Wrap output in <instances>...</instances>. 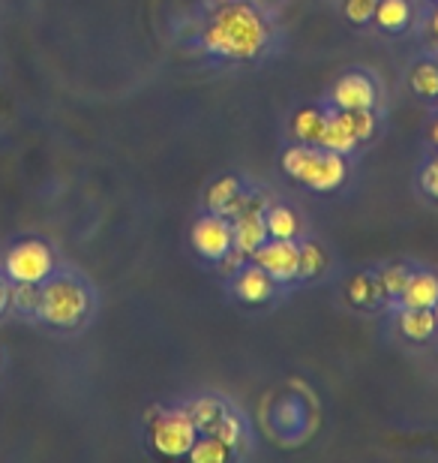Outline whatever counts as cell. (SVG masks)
I'll list each match as a JSON object with an SVG mask.
<instances>
[{
    "mask_svg": "<svg viewBox=\"0 0 438 463\" xmlns=\"http://www.w3.org/2000/svg\"><path fill=\"white\" fill-rule=\"evenodd\" d=\"M36 304H40V283H13L9 307L24 317H36Z\"/></svg>",
    "mask_w": 438,
    "mask_h": 463,
    "instance_id": "cell-17",
    "label": "cell"
},
{
    "mask_svg": "<svg viewBox=\"0 0 438 463\" xmlns=\"http://www.w3.org/2000/svg\"><path fill=\"white\" fill-rule=\"evenodd\" d=\"M349 292H351V301H358V304H376L378 295H385V292H381V286H378V277H369V274L354 277Z\"/></svg>",
    "mask_w": 438,
    "mask_h": 463,
    "instance_id": "cell-22",
    "label": "cell"
},
{
    "mask_svg": "<svg viewBox=\"0 0 438 463\" xmlns=\"http://www.w3.org/2000/svg\"><path fill=\"white\" fill-rule=\"evenodd\" d=\"M213 433V437H217V439H222V442H226V446L231 449V446H235V442L240 439V421L235 419V415H222V419L217 421V428H213L210 430Z\"/></svg>",
    "mask_w": 438,
    "mask_h": 463,
    "instance_id": "cell-25",
    "label": "cell"
},
{
    "mask_svg": "<svg viewBox=\"0 0 438 463\" xmlns=\"http://www.w3.org/2000/svg\"><path fill=\"white\" fill-rule=\"evenodd\" d=\"M265 226L270 238H294L301 223H297V217L288 208L274 205V208H265Z\"/></svg>",
    "mask_w": 438,
    "mask_h": 463,
    "instance_id": "cell-16",
    "label": "cell"
},
{
    "mask_svg": "<svg viewBox=\"0 0 438 463\" xmlns=\"http://www.w3.org/2000/svg\"><path fill=\"white\" fill-rule=\"evenodd\" d=\"M324 124H328V115H324L322 109H315V106H306L292 118L294 136L301 138L303 145H319L322 133H324Z\"/></svg>",
    "mask_w": 438,
    "mask_h": 463,
    "instance_id": "cell-14",
    "label": "cell"
},
{
    "mask_svg": "<svg viewBox=\"0 0 438 463\" xmlns=\"http://www.w3.org/2000/svg\"><path fill=\"white\" fill-rule=\"evenodd\" d=\"M90 310V295L76 277H49L40 283V304H36V319L54 328H76L85 322Z\"/></svg>",
    "mask_w": 438,
    "mask_h": 463,
    "instance_id": "cell-2",
    "label": "cell"
},
{
    "mask_svg": "<svg viewBox=\"0 0 438 463\" xmlns=\"http://www.w3.org/2000/svg\"><path fill=\"white\" fill-rule=\"evenodd\" d=\"M412 88L421 97H438V67L435 63H417L412 70Z\"/></svg>",
    "mask_w": 438,
    "mask_h": 463,
    "instance_id": "cell-21",
    "label": "cell"
},
{
    "mask_svg": "<svg viewBox=\"0 0 438 463\" xmlns=\"http://www.w3.org/2000/svg\"><path fill=\"white\" fill-rule=\"evenodd\" d=\"M235 292L240 301L247 304H262L267 301L270 295H274V280H270V274L265 268L258 265H249V268H240V277L235 283Z\"/></svg>",
    "mask_w": 438,
    "mask_h": 463,
    "instance_id": "cell-12",
    "label": "cell"
},
{
    "mask_svg": "<svg viewBox=\"0 0 438 463\" xmlns=\"http://www.w3.org/2000/svg\"><path fill=\"white\" fill-rule=\"evenodd\" d=\"M378 0H346V15L354 24H367L372 15H376Z\"/></svg>",
    "mask_w": 438,
    "mask_h": 463,
    "instance_id": "cell-26",
    "label": "cell"
},
{
    "mask_svg": "<svg viewBox=\"0 0 438 463\" xmlns=\"http://www.w3.org/2000/svg\"><path fill=\"white\" fill-rule=\"evenodd\" d=\"M408 280V271L403 265H394V268H385V271L378 274V286L385 295H399L403 292V286Z\"/></svg>",
    "mask_w": 438,
    "mask_h": 463,
    "instance_id": "cell-23",
    "label": "cell"
},
{
    "mask_svg": "<svg viewBox=\"0 0 438 463\" xmlns=\"http://www.w3.org/2000/svg\"><path fill=\"white\" fill-rule=\"evenodd\" d=\"M238 193H240L238 178H222V181H217L210 187V193H208V208L213 211V214H222V211L231 205V199H235Z\"/></svg>",
    "mask_w": 438,
    "mask_h": 463,
    "instance_id": "cell-20",
    "label": "cell"
},
{
    "mask_svg": "<svg viewBox=\"0 0 438 463\" xmlns=\"http://www.w3.org/2000/svg\"><path fill=\"white\" fill-rule=\"evenodd\" d=\"M433 313H435V328H438V301H435V307H433Z\"/></svg>",
    "mask_w": 438,
    "mask_h": 463,
    "instance_id": "cell-31",
    "label": "cell"
},
{
    "mask_svg": "<svg viewBox=\"0 0 438 463\" xmlns=\"http://www.w3.org/2000/svg\"><path fill=\"white\" fill-rule=\"evenodd\" d=\"M319 145L328 147V151H333V154L354 151V145H358V133H354L351 115L342 112V109L337 115H328V124H324V133H322Z\"/></svg>",
    "mask_w": 438,
    "mask_h": 463,
    "instance_id": "cell-11",
    "label": "cell"
},
{
    "mask_svg": "<svg viewBox=\"0 0 438 463\" xmlns=\"http://www.w3.org/2000/svg\"><path fill=\"white\" fill-rule=\"evenodd\" d=\"M190 458L195 463H222L228 458V446L210 433L208 439H195V446L190 449Z\"/></svg>",
    "mask_w": 438,
    "mask_h": 463,
    "instance_id": "cell-18",
    "label": "cell"
},
{
    "mask_svg": "<svg viewBox=\"0 0 438 463\" xmlns=\"http://www.w3.org/2000/svg\"><path fill=\"white\" fill-rule=\"evenodd\" d=\"M195 437H199V428H195L190 412H163V415H156L151 424L154 449L165 458L190 455V449L195 446Z\"/></svg>",
    "mask_w": 438,
    "mask_h": 463,
    "instance_id": "cell-5",
    "label": "cell"
},
{
    "mask_svg": "<svg viewBox=\"0 0 438 463\" xmlns=\"http://www.w3.org/2000/svg\"><path fill=\"white\" fill-rule=\"evenodd\" d=\"M433 142L438 145V120H435V124H433Z\"/></svg>",
    "mask_w": 438,
    "mask_h": 463,
    "instance_id": "cell-30",
    "label": "cell"
},
{
    "mask_svg": "<svg viewBox=\"0 0 438 463\" xmlns=\"http://www.w3.org/2000/svg\"><path fill=\"white\" fill-rule=\"evenodd\" d=\"M0 271L13 283H42L54 274V253L42 241H18L4 253Z\"/></svg>",
    "mask_w": 438,
    "mask_h": 463,
    "instance_id": "cell-4",
    "label": "cell"
},
{
    "mask_svg": "<svg viewBox=\"0 0 438 463\" xmlns=\"http://www.w3.org/2000/svg\"><path fill=\"white\" fill-rule=\"evenodd\" d=\"M433 165H438V156H435V163H433Z\"/></svg>",
    "mask_w": 438,
    "mask_h": 463,
    "instance_id": "cell-32",
    "label": "cell"
},
{
    "mask_svg": "<svg viewBox=\"0 0 438 463\" xmlns=\"http://www.w3.org/2000/svg\"><path fill=\"white\" fill-rule=\"evenodd\" d=\"M204 45L222 58H256L267 45V27L249 6H226L204 31Z\"/></svg>",
    "mask_w": 438,
    "mask_h": 463,
    "instance_id": "cell-1",
    "label": "cell"
},
{
    "mask_svg": "<svg viewBox=\"0 0 438 463\" xmlns=\"http://www.w3.org/2000/svg\"><path fill=\"white\" fill-rule=\"evenodd\" d=\"M9 292H13V280H9L4 271H0V317H4V313L9 310Z\"/></svg>",
    "mask_w": 438,
    "mask_h": 463,
    "instance_id": "cell-28",
    "label": "cell"
},
{
    "mask_svg": "<svg viewBox=\"0 0 438 463\" xmlns=\"http://www.w3.org/2000/svg\"><path fill=\"white\" fill-rule=\"evenodd\" d=\"M253 256L274 283H292L301 277V247L294 244V238H267Z\"/></svg>",
    "mask_w": 438,
    "mask_h": 463,
    "instance_id": "cell-6",
    "label": "cell"
},
{
    "mask_svg": "<svg viewBox=\"0 0 438 463\" xmlns=\"http://www.w3.org/2000/svg\"><path fill=\"white\" fill-rule=\"evenodd\" d=\"M192 247L199 250L204 259H222L231 250V223L222 214L201 217L192 229Z\"/></svg>",
    "mask_w": 438,
    "mask_h": 463,
    "instance_id": "cell-7",
    "label": "cell"
},
{
    "mask_svg": "<svg viewBox=\"0 0 438 463\" xmlns=\"http://www.w3.org/2000/svg\"><path fill=\"white\" fill-rule=\"evenodd\" d=\"M399 301H403L405 310H421V307L433 310L438 301V277L426 271L408 274L403 292H399Z\"/></svg>",
    "mask_w": 438,
    "mask_h": 463,
    "instance_id": "cell-10",
    "label": "cell"
},
{
    "mask_svg": "<svg viewBox=\"0 0 438 463\" xmlns=\"http://www.w3.org/2000/svg\"><path fill=\"white\" fill-rule=\"evenodd\" d=\"M186 412L192 415L195 428L204 430V433H210L213 428H217V421L222 419V415H226V410H222V403H217V401H199V403H192Z\"/></svg>",
    "mask_w": 438,
    "mask_h": 463,
    "instance_id": "cell-19",
    "label": "cell"
},
{
    "mask_svg": "<svg viewBox=\"0 0 438 463\" xmlns=\"http://www.w3.org/2000/svg\"><path fill=\"white\" fill-rule=\"evenodd\" d=\"M333 103L342 112H358V109H372L376 106V85L367 79V76H351L340 79V85L333 88Z\"/></svg>",
    "mask_w": 438,
    "mask_h": 463,
    "instance_id": "cell-9",
    "label": "cell"
},
{
    "mask_svg": "<svg viewBox=\"0 0 438 463\" xmlns=\"http://www.w3.org/2000/svg\"><path fill=\"white\" fill-rule=\"evenodd\" d=\"M267 238L270 235L265 226V208L244 211V214H238L231 220V247L240 250L244 256H253Z\"/></svg>",
    "mask_w": 438,
    "mask_h": 463,
    "instance_id": "cell-8",
    "label": "cell"
},
{
    "mask_svg": "<svg viewBox=\"0 0 438 463\" xmlns=\"http://www.w3.org/2000/svg\"><path fill=\"white\" fill-rule=\"evenodd\" d=\"M399 328L408 340H430L435 335V313L430 307L421 310H403L399 317Z\"/></svg>",
    "mask_w": 438,
    "mask_h": 463,
    "instance_id": "cell-15",
    "label": "cell"
},
{
    "mask_svg": "<svg viewBox=\"0 0 438 463\" xmlns=\"http://www.w3.org/2000/svg\"><path fill=\"white\" fill-rule=\"evenodd\" d=\"M283 169L292 175L294 181L306 184L312 190H337L346 181V160L342 154H333L328 147H315V145H294L288 147L283 156Z\"/></svg>",
    "mask_w": 438,
    "mask_h": 463,
    "instance_id": "cell-3",
    "label": "cell"
},
{
    "mask_svg": "<svg viewBox=\"0 0 438 463\" xmlns=\"http://www.w3.org/2000/svg\"><path fill=\"white\" fill-rule=\"evenodd\" d=\"M421 184H424V190L430 193V196H435V199H438V165H430V169L424 172Z\"/></svg>",
    "mask_w": 438,
    "mask_h": 463,
    "instance_id": "cell-27",
    "label": "cell"
},
{
    "mask_svg": "<svg viewBox=\"0 0 438 463\" xmlns=\"http://www.w3.org/2000/svg\"><path fill=\"white\" fill-rule=\"evenodd\" d=\"M324 268V253L319 244H301V277H315Z\"/></svg>",
    "mask_w": 438,
    "mask_h": 463,
    "instance_id": "cell-24",
    "label": "cell"
},
{
    "mask_svg": "<svg viewBox=\"0 0 438 463\" xmlns=\"http://www.w3.org/2000/svg\"><path fill=\"white\" fill-rule=\"evenodd\" d=\"M433 36H435V43H438V9H435V15H433Z\"/></svg>",
    "mask_w": 438,
    "mask_h": 463,
    "instance_id": "cell-29",
    "label": "cell"
},
{
    "mask_svg": "<svg viewBox=\"0 0 438 463\" xmlns=\"http://www.w3.org/2000/svg\"><path fill=\"white\" fill-rule=\"evenodd\" d=\"M376 24L381 31L387 33H399L405 31L408 22H412V6H408V0H378L376 6Z\"/></svg>",
    "mask_w": 438,
    "mask_h": 463,
    "instance_id": "cell-13",
    "label": "cell"
}]
</instances>
